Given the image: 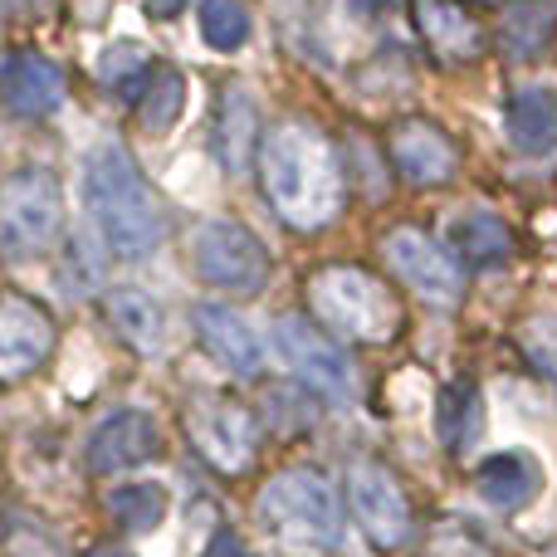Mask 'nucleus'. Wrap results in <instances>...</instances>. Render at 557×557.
I'll list each match as a JSON object with an SVG mask.
<instances>
[{"mask_svg": "<svg viewBox=\"0 0 557 557\" xmlns=\"http://www.w3.org/2000/svg\"><path fill=\"white\" fill-rule=\"evenodd\" d=\"M260 182L284 225L294 231H323L343 215L347 172L337 147L313 123H278L260 143Z\"/></svg>", "mask_w": 557, "mask_h": 557, "instance_id": "obj_1", "label": "nucleus"}, {"mask_svg": "<svg viewBox=\"0 0 557 557\" xmlns=\"http://www.w3.org/2000/svg\"><path fill=\"white\" fill-rule=\"evenodd\" d=\"M84 206L94 231L108 240V250L123 260H143L162 245L166 211L137 162L113 143H98L84 157Z\"/></svg>", "mask_w": 557, "mask_h": 557, "instance_id": "obj_2", "label": "nucleus"}, {"mask_svg": "<svg viewBox=\"0 0 557 557\" xmlns=\"http://www.w3.org/2000/svg\"><path fill=\"white\" fill-rule=\"evenodd\" d=\"M308 304H313L323 333L352 337V343H392L401 333V304L376 274L352 264H327L308 278Z\"/></svg>", "mask_w": 557, "mask_h": 557, "instance_id": "obj_3", "label": "nucleus"}, {"mask_svg": "<svg viewBox=\"0 0 557 557\" xmlns=\"http://www.w3.org/2000/svg\"><path fill=\"white\" fill-rule=\"evenodd\" d=\"M64 235V191L49 166H15L0 182V264L45 260Z\"/></svg>", "mask_w": 557, "mask_h": 557, "instance_id": "obj_4", "label": "nucleus"}, {"mask_svg": "<svg viewBox=\"0 0 557 557\" xmlns=\"http://www.w3.org/2000/svg\"><path fill=\"white\" fill-rule=\"evenodd\" d=\"M260 523L278 543L304 553H333L343 543V509L318 470H284L264 484Z\"/></svg>", "mask_w": 557, "mask_h": 557, "instance_id": "obj_5", "label": "nucleus"}, {"mask_svg": "<svg viewBox=\"0 0 557 557\" xmlns=\"http://www.w3.org/2000/svg\"><path fill=\"white\" fill-rule=\"evenodd\" d=\"M191 270L201 284L255 294L270 284V245L240 221H201L191 231Z\"/></svg>", "mask_w": 557, "mask_h": 557, "instance_id": "obj_6", "label": "nucleus"}, {"mask_svg": "<svg viewBox=\"0 0 557 557\" xmlns=\"http://www.w3.org/2000/svg\"><path fill=\"white\" fill-rule=\"evenodd\" d=\"M274 352L284 357V367L294 372V382H304L308 392H323L333 401H347L357 392V367L352 357L343 352L333 333H323L318 323L308 318L284 313L274 323Z\"/></svg>", "mask_w": 557, "mask_h": 557, "instance_id": "obj_7", "label": "nucleus"}, {"mask_svg": "<svg viewBox=\"0 0 557 557\" xmlns=\"http://www.w3.org/2000/svg\"><path fill=\"white\" fill-rule=\"evenodd\" d=\"M186 431H191L196 450L206 455V465H215L221 474H240L260 445V416L231 396H196L186 406Z\"/></svg>", "mask_w": 557, "mask_h": 557, "instance_id": "obj_8", "label": "nucleus"}, {"mask_svg": "<svg viewBox=\"0 0 557 557\" xmlns=\"http://www.w3.org/2000/svg\"><path fill=\"white\" fill-rule=\"evenodd\" d=\"M347 504L362 523L372 548H401L411 533V504L401 494V480L382 460H352L347 465Z\"/></svg>", "mask_w": 557, "mask_h": 557, "instance_id": "obj_9", "label": "nucleus"}, {"mask_svg": "<svg viewBox=\"0 0 557 557\" xmlns=\"http://www.w3.org/2000/svg\"><path fill=\"white\" fill-rule=\"evenodd\" d=\"M382 260L396 270L406 288L421 298L425 308H455L460 304V288H465V274L460 264L450 260L445 245H435L431 235L421 231H392L382 240Z\"/></svg>", "mask_w": 557, "mask_h": 557, "instance_id": "obj_10", "label": "nucleus"}, {"mask_svg": "<svg viewBox=\"0 0 557 557\" xmlns=\"http://www.w3.org/2000/svg\"><path fill=\"white\" fill-rule=\"evenodd\" d=\"M54 318L39 298L0 288V382H25L54 352Z\"/></svg>", "mask_w": 557, "mask_h": 557, "instance_id": "obj_11", "label": "nucleus"}, {"mask_svg": "<svg viewBox=\"0 0 557 557\" xmlns=\"http://www.w3.org/2000/svg\"><path fill=\"white\" fill-rule=\"evenodd\" d=\"M386 157H392V172L411 186H445L460 172V147L450 143L445 127H435L431 117H406L392 127L386 137Z\"/></svg>", "mask_w": 557, "mask_h": 557, "instance_id": "obj_12", "label": "nucleus"}, {"mask_svg": "<svg viewBox=\"0 0 557 557\" xmlns=\"http://www.w3.org/2000/svg\"><path fill=\"white\" fill-rule=\"evenodd\" d=\"M64 103V69L39 49H20L0 64V108L15 117H49Z\"/></svg>", "mask_w": 557, "mask_h": 557, "instance_id": "obj_13", "label": "nucleus"}, {"mask_svg": "<svg viewBox=\"0 0 557 557\" xmlns=\"http://www.w3.org/2000/svg\"><path fill=\"white\" fill-rule=\"evenodd\" d=\"M162 455V425L147 411H117L88 435V470L94 474H117L147 465Z\"/></svg>", "mask_w": 557, "mask_h": 557, "instance_id": "obj_14", "label": "nucleus"}, {"mask_svg": "<svg viewBox=\"0 0 557 557\" xmlns=\"http://www.w3.org/2000/svg\"><path fill=\"white\" fill-rule=\"evenodd\" d=\"M191 323H196V337H201L206 352H211L221 367H231L235 376H255L264 367L260 333H255L250 318L235 313L231 304H215V298H206V304H196Z\"/></svg>", "mask_w": 557, "mask_h": 557, "instance_id": "obj_15", "label": "nucleus"}, {"mask_svg": "<svg viewBox=\"0 0 557 557\" xmlns=\"http://www.w3.org/2000/svg\"><path fill=\"white\" fill-rule=\"evenodd\" d=\"M543 484H548V474H543V460L533 450H499L474 470V494L499 513L529 509L543 494Z\"/></svg>", "mask_w": 557, "mask_h": 557, "instance_id": "obj_16", "label": "nucleus"}, {"mask_svg": "<svg viewBox=\"0 0 557 557\" xmlns=\"http://www.w3.org/2000/svg\"><path fill=\"white\" fill-rule=\"evenodd\" d=\"M416 29L441 64H470L484 49V29L460 0H416Z\"/></svg>", "mask_w": 557, "mask_h": 557, "instance_id": "obj_17", "label": "nucleus"}, {"mask_svg": "<svg viewBox=\"0 0 557 557\" xmlns=\"http://www.w3.org/2000/svg\"><path fill=\"white\" fill-rule=\"evenodd\" d=\"M445 250L460 270H504L513 260V231L494 211H465L455 215Z\"/></svg>", "mask_w": 557, "mask_h": 557, "instance_id": "obj_18", "label": "nucleus"}, {"mask_svg": "<svg viewBox=\"0 0 557 557\" xmlns=\"http://www.w3.org/2000/svg\"><path fill=\"white\" fill-rule=\"evenodd\" d=\"M513 152L523 157H548L557 152V88L553 84H529L509 98V113H504Z\"/></svg>", "mask_w": 557, "mask_h": 557, "instance_id": "obj_19", "label": "nucleus"}, {"mask_svg": "<svg viewBox=\"0 0 557 557\" xmlns=\"http://www.w3.org/2000/svg\"><path fill=\"white\" fill-rule=\"evenodd\" d=\"M215 157L231 176H245V166L255 162V137H260V108H255V94L240 84H231L221 94V108H215Z\"/></svg>", "mask_w": 557, "mask_h": 557, "instance_id": "obj_20", "label": "nucleus"}, {"mask_svg": "<svg viewBox=\"0 0 557 557\" xmlns=\"http://www.w3.org/2000/svg\"><path fill=\"white\" fill-rule=\"evenodd\" d=\"M103 313L113 323V333L133 347L137 357H157L166 347V313L147 288H113L103 298Z\"/></svg>", "mask_w": 557, "mask_h": 557, "instance_id": "obj_21", "label": "nucleus"}, {"mask_svg": "<svg viewBox=\"0 0 557 557\" xmlns=\"http://www.w3.org/2000/svg\"><path fill=\"white\" fill-rule=\"evenodd\" d=\"M133 108L147 133H172L186 113V74L176 64H152L143 94L133 98Z\"/></svg>", "mask_w": 557, "mask_h": 557, "instance_id": "obj_22", "label": "nucleus"}, {"mask_svg": "<svg viewBox=\"0 0 557 557\" xmlns=\"http://www.w3.org/2000/svg\"><path fill=\"white\" fill-rule=\"evenodd\" d=\"M557 35V0H519L499 25V45L509 59H533Z\"/></svg>", "mask_w": 557, "mask_h": 557, "instance_id": "obj_23", "label": "nucleus"}, {"mask_svg": "<svg viewBox=\"0 0 557 557\" xmlns=\"http://www.w3.org/2000/svg\"><path fill=\"white\" fill-rule=\"evenodd\" d=\"M480 431V392L470 382H450L435 396V435L445 450H465Z\"/></svg>", "mask_w": 557, "mask_h": 557, "instance_id": "obj_24", "label": "nucleus"}, {"mask_svg": "<svg viewBox=\"0 0 557 557\" xmlns=\"http://www.w3.org/2000/svg\"><path fill=\"white\" fill-rule=\"evenodd\" d=\"M260 416L278 435H298L318 421V396L308 392L304 382H294V376H288V382H270L260 392Z\"/></svg>", "mask_w": 557, "mask_h": 557, "instance_id": "obj_25", "label": "nucleus"}, {"mask_svg": "<svg viewBox=\"0 0 557 557\" xmlns=\"http://www.w3.org/2000/svg\"><path fill=\"white\" fill-rule=\"evenodd\" d=\"M94 74L108 94H117V98L133 103V98L143 94L147 74H152V54H147L143 45H108L103 54L94 59Z\"/></svg>", "mask_w": 557, "mask_h": 557, "instance_id": "obj_26", "label": "nucleus"}, {"mask_svg": "<svg viewBox=\"0 0 557 557\" xmlns=\"http://www.w3.org/2000/svg\"><path fill=\"white\" fill-rule=\"evenodd\" d=\"M108 513L127 533H152L166 519V490L162 484H117L108 494Z\"/></svg>", "mask_w": 557, "mask_h": 557, "instance_id": "obj_27", "label": "nucleus"}, {"mask_svg": "<svg viewBox=\"0 0 557 557\" xmlns=\"http://www.w3.org/2000/svg\"><path fill=\"white\" fill-rule=\"evenodd\" d=\"M196 20H201V39L215 54H235L250 39V10L240 0H201Z\"/></svg>", "mask_w": 557, "mask_h": 557, "instance_id": "obj_28", "label": "nucleus"}, {"mask_svg": "<svg viewBox=\"0 0 557 557\" xmlns=\"http://www.w3.org/2000/svg\"><path fill=\"white\" fill-rule=\"evenodd\" d=\"M519 343H523V352H529V362L557 382V313L529 318V323L519 327Z\"/></svg>", "mask_w": 557, "mask_h": 557, "instance_id": "obj_29", "label": "nucleus"}, {"mask_svg": "<svg viewBox=\"0 0 557 557\" xmlns=\"http://www.w3.org/2000/svg\"><path fill=\"white\" fill-rule=\"evenodd\" d=\"M201 557H255V553L245 548V539H235V533H215Z\"/></svg>", "mask_w": 557, "mask_h": 557, "instance_id": "obj_30", "label": "nucleus"}, {"mask_svg": "<svg viewBox=\"0 0 557 557\" xmlns=\"http://www.w3.org/2000/svg\"><path fill=\"white\" fill-rule=\"evenodd\" d=\"M84 557H123L117 548H98V553H84Z\"/></svg>", "mask_w": 557, "mask_h": 557, "instance_id": "obj_31", "label": "nucleus"}, {"mask_svg": "<svg viewBox=\"0 0 557 557\" xmlns=\"http://www.w3.org/2000/svg\"><path fill=\"white\" fill-rule=\"evenodd\" d=\"M480 5H499V0H480Z\"/></svg>", "mask_w": 557, "mask_h": 557, "instance_id": "obj_32", "label": "nucleus"}]
</instances>
